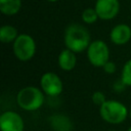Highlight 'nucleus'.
Returning <instances> with one entry per match:
<instances>
[{
	"mask_svg": "<svg viewBox=\"0 0 131 131\" xmlns=\"http://www.w3.org/2000/svg\"><path fill=\"white\" fill-rule=\"evenodd\" d=\"M81 18H82V21L86 25H93L99 19L94 7L85 8L81 13Z\"/></svg>",
	"mask_w": 131,
	"mask_h": 131,
	"instance_id": "14",
	"label": "nucleus"
},
{
	"mask_svg": "<svg viewBox=\"0 0 131 131\" xmlns=\"http://www.w3.org/2000/svg\"><path fill=\"white\" fill-rule=\"evenodd\" d=\"M120 79L127 87H131V58L126 60L121 70Z\"/></svg>",
	"mask_w": 131,
	"mask_h": 131,
	"instance_id": "15",
	"label": "nucleus"
},
{
	"mask_svg": "<svg viewBox=\"0 0 131 131\" xmlns=\"http://www.w3.org/2000/svg\"><path fill=\"white\" fill-rule=\"evenodd\" d=\"M37 51V44L33 36L21 33L12 43V53L14 57L23 62L30 61L34 58Z\"/></svg>",
	"mask_w": 131,
	"mask_h": 131,
	"instance_id": "4",
	"label": "nucleus"
},
{
	"mask_svg": "<svg viewBox=\"0 0 131 131\" xmlns=\"http://www.w3.org/2000/svg\"><path fill=\"white\" fill-rule=\"evenodd\" d=\"M48 124L53 131H73L74 123L69 116L61 113L52 114L48 118Z\"/></svg>",
	"mask_w": 131,
	"mask_h": 131,
	"instance_id": "10",
	"label": "nucleus"
},
{
	"mask_svg": "<svg viewBox=\"0 0 131 131\" xmlns=\"http://www.w3.org/2000/svg\"><path fill=\"white\" fill-rule=\"evenodd\" d=\"M57 64L63 72L73 71L77 66V53L68 48L62 49L57 56Z\"/></svg>",
	"mask_w": 131,
	"mask_h": 131,
	"instance_id": "11",
	"label": "nucleus"
},
{
	"mask_svg": "<svg viewBox=\"0 0 131 131\" xmlns=\"http://www.w3.org/2000/svg\"><path fill=\"white\" fill-rule=\"evenodd\" d=\"M18 35L17 29L12 25H3L0 28V41L3 44H12Z\"/></svg>",
	"mask_w": 131,
	"mask_h": 131,
	"instance_id": "13",
	"label": "nucleus"
},
{
	"mask_svg": "<svg viewBox=\"0 0 131 131\" xmlns=\"http://www.w3.org/2000/svg\"><path fill=\"white\" fill-rule=\"evenodd\" d=\"M39 85L44 94L50 98L58 97L63 91V82L54 72L44 73L40 78Z\"/></svg>",
	"mask_w": 131,
	"mask_h": 131,
	"instance_id": "6",
	"label": "nucleus"
},
{
	"mask_svg": "<svg viewBox=\"0 0 131 131\" xmlns=\"http://www.w3.org/2000/svg\"><path fill=\"white\" fill-rule=\"evenodd\" d=\"M86 57L88 62L94 68H102L108 60H111L110 47L106 42L101 39L92 40L86 50Z\"/></svg>",
	"mask_w": 131,
	"mask_h": 131,
	"instance_id": "5",
	"label": "nucleus"
},
{
	"mask_svg": "<svg viewBox=\"0 0 131 131\" xmlns=\"http://www.w3.org/2000/svg\"><path fill=\"white\" fill-rule=\"evenodd\" d=\"M126 88H127V86L123 83V81L120 78L117 79L116 81H114V83L112 84V89L116 93H122V92H124L126 90Z\"/></svg>",
	"mask_w": 131,
	"mask_h": 131,
	"instance_id": "17",
	"label": "nucleus"
},
{
	"mask_svg": "<svg viewBox=\"0 0 131 131\" xmlns=\"http://www.w3.org/2000/svg\"><path fill=\"white\" fill-rule=\"evenodd\" d=\"M46 1H48V2H51V3H53V2H57L58 0H46Z\"/></svg>",
	"mask_w": 131,
	"mask_h": 131,
	"instance_id": "20",
	"label": "nucleus"
},
{
	"mask_svg": "<svg viewBox=\"0 0 131 131\" xmlns=\"http://www.w3.org/2000/svg\"><path fill=\"white\" fill-rule=\"evenodd\" d=\"M91 42V34L84 25L79 23H72L64 29L63 44L66 48L72 50L73 52H86Z\"/></svg>",
	"mask_w": 131,
	"mask_h": 131,
	"instance_id": "1",
	"label": "nucleus"
},
{
	"mask_svg": "<svg viewBox=\"0 0 131 131\" xmlns=\"http://www.w3.org/2000/svg\"><path fill=\"white\" fill-rule=\"evenodd\" d=\"M108 131H117V130H115V129H111V130H108Z\"/></svg>",
	"mask_w": 131,
	"mask_h": 131,
	"instance_id": "22",
	"label": "nucleus"
},
{
	"mask_svg": "<svg viewBox=\"0 0 131 131\" xmlns=\"http://www.w3.org/2000/svg\"><path fill=\"white\" fill-rule=\"evenodd\" d=\"M129 118H130V120H131V106L129 107Z\"/></svg>",
	"mask_w": 131,
	"mask_h": 131,
	"instance_id": "19",
	"label": "nucleus"
},
{
	"mask_svg": "<svg viewBox=\"0 0 131 131\" xmlns=\"http://www.w3.org/2000/svg\"><path fill=\"white\" fill-rule=\"evenodd\" d=\"M127 131H131V126H130V127H129V128L127 129Z\"/></svg>",
	"mask_w": 131,
	"mask_h": 131,
	"instance_id": "21",
	"label": "nucleus"
},
{
	"mask_svg": "<svg viewBox=\"0 0 131 131\" xmlns=\"http://www.w3.org/2000/svg\"><path fill=\"white\" fill-rule=\"evenodd\" d=\"M0 131H25L24 118L15 111H4L0 115Z\"/></svg>",
	"mask_w": 131,
	"mask_h": 131,
	"instance_id": "7",
	"label": "nucleus"
},
{
	"mask_svg": "<svg viewBox=\"0 0 131 131\" xmlns=\"http://www.w3.org/2000/svg\"><path fill=\"white\" fill-rule=\"evenodd\" d=\"M21 0H0V11L3 15L12 16L19 12Z\"/></svg>",
	"mask_w": 131,
	"mask_h": 131,
	"instance_id": "12",
	"label": "nucleus"
},
{
	"mask_svg": "<svg viewBox=\"0 0 131 131\" xmlns=\"http://www.w3.org/2000/svg\"><path fill=\"white\" fill-rule=\"evenodd\" d=\"M110 40L117 46L126 45L131 40V27L127 24H117L110 32Z\"/></svg>",
	"mask_w": 131,
	"mask_h": 131,
	"instance_id": "9",
	"label": "nucleus"
},
{
	"mask_svg": "<svg viewBox=\"0 0 131 131\" xmlns=\"http://www.w3.org/2000/svg\"><path fill=\"white\" fill-rule=\"evenodd\" d=\"M91 100H92V102H93L95 105H97V106L99 107L100 105H102V104L107 100V98H106L105 94H104L102 91L97 90V91H94V92L92 93V95H91Z\"/></svg>",
	"mask_w": 131,
	"mask_h": 131,
	"instance_id": "16",
	"label": "nucleus"
},
{
	"mask_svg": "<svg viewBox=\"0 0 131 131\" xmlns=\"http://www.w3.org/2000/svg\"><path fill=\"white\" fill-rule=\"evenodd\" d=\"M101 120L111 125H120L129 118V108L125 103L116 99H107L98 107Z\"/></svg>",
	"mask_w": 131,
	"mask_h": 131,
	"instance_id": "3",
	"label": "nucleus"
},
{
	"mask_svg": "<svg viewBox=\"0 0 131 131\" xmlns=\"http://www.w3.org/2000/svg\"><path fill=\"white\" fill-rule=\"evenodd\" d=\"M101 69H102V71H103L105 74H107V75H113V74H115L116 71H117V66H116V63H115L114 61L108 60Z\"/></svg>",
	"mask_w": 131,
	"mask_h": 131,
	"instance_id": "18",
	"label": "nucleus"
},
{
	"mask_svg": "<svg viewBox=\"0 0 131 131\" xmlns=\"http://www.w3.org/2000/svg\"><path fill=\"white\" fill-rule=\"evenodd\" d=\"M120 8L119 0H96L94 3V9L101 20L114 19L119 14Z\"/></svg>",
	"mask_w": 131,
	"mask_h": 131,
	"instance_id": "8",
	"label": "nucleus"
},
{
	"mask_svg": "<svg viewBox=\"0 0 131 131\" xmlns=\"http://www.w3.org/2000/svg\"><path fill=\"white\" fill-rule=\"evenodd\" d=\"M45 94L40 87L25 86L16 93V104L26 112H36L45 103Z\"/></svg>",
	"mask_w": 131,
	"mask_h": 131,
	"instance_id": "2",
	"label": "nucleus"
}]
</instances>
